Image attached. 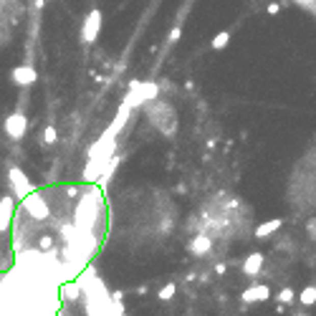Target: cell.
Returning <instances> with one entry per match:
<instances>
[{
    "mask_svg": "<svg viewBox=\"0 0 316 316\" xmlns=\"http://www.w3.org/2000/svg\"><path fill=\"white\" fill-rule=\"evenodd\" d=\"M172 296H175V283H167V286L157 294V299H160V301H170Z\"/></svg>",
    "mask_w": 316,
    "mask_h": 316,
    "instance_id": "11",
    "label": "cell"
},
{
    "mask_svg": "<svg viewBox=\"0 0 316 316\" xmlns=\"http://www.w3.org/2000/svg\"><path fill=\"white\" fill-rule=\"evenodd\" d=\"M41 248L43 251H51L54 248V238L51 235H41Z\"/></svg>",
    "mask_w": 316,
    "mask_h": 316,
    "instance_id": "12",
    "label": "cell"
},
{
    "mask_svg": "<svg viewBox=\"0 0 316 316\" xmlns=\"http://www.w3.org/2000/svg\"><path fill=\"white\" fill-rule=\"evenodd\" d=\"M190 251L195 253V255H202V253L210 251V238L207 235H197V238H192V243H190Z\"/></svg>",
    "mask_w": 316,
    "mask_h": 316,
    "instance_id": "8",
    "label": "cell"
},
{
    "mask_svg": "<svg viewBox=\"0 0 316 316\" xmlns=\"http://www.w3.org/2000/svg\"><path fill=\"white\" fill-rule=\"evenodd\" d=\"M134 294H137V296H144V294H147V286H137Z\"/></svg>",
    "mask_w": 316,
    "mask_h": 316,
    "instance_id": "15",
    "label": "cell"
},
{
    "mask_svg": "<svg viewBox=\"0 0 316 316\" xmlns=\"http://www.w3.org/2000/svg\"><path fill=\"white\" fill-rule=\"evenodd\" d=\"M10 185H13V190H15L18 200H23L25 195H31V192H33V185L25 180V175H23L18 167H10Z\"/></svg>",
    "mask_w": 316,
    "mask_h": 316,
    "instance_id": "6",
    "label": "cell"
},
{
    "mask_svg": "<svg viewBox=\"0 0 316 316\" xmlns=\"http://www.w3.org/2000/svg\"><path fill=\"white\" fill-rule=\"evenodd\" d=\"M36 78H38V73H36V68L33 66H15L13 71H10V81L13 84H18V86H31V84H36Z\"/></svg>",
    "mask_w": 316,
    "mask_h": 316,
    "instance_id": "5",
    "label": "cell"
},
{
    "mask_svg": "<svg viewBox=\"0 0 316 316\" xmlns=\"http://www.w3.org/2000/svg\"><path fill=\"white\" fill-rule=\"evenodd\" d=\"M3 129H5V134H8L10 139H23L25 131H28V117H25L20 109H15L10 117H5Z\"/></svg>",
    "mask_w": 316,
    "mask_h": 316,
    "instance_id": "3",
    "label": "cell"
},
{
    "mask_svg": "<svg viewBox=\"0 0 316 316\" xmlns=\"http://www.w3.org/2000/svg\"><path fill=\"white\" fill-rule=\"evenodd\" d=\"M180 36H182V28H172V33H170V41H180Z\"/></svg>",
    "mask_w": 316,
    "mask_h": 316,
    "instance_id": "13",
    "label": "cell"
},
{
    "mask_svg": "<svg viewBox=\"0 0 316 316\" xmlns=\"http://www.w3.org/2000/svg\"><path fill=\"white\" fill-rule=\"evenodd\" d=\"M20 210H23V213H28V215H31V218H36V220H48V218H51V207H48L46 197H41L36 190L20 200Z\"/></svg>",
    "mask_w": 316,
    "mask_h": 316,
    "instance_id": "2",
    "label": "cell"
},
{
    "mask_svg": "<svg viewBox=\"0 0 316 316\" xmlns=\"http://www.w3.org/2000/svg\"><path fill=\"white\" fill-rule=\"evenodd\" d=\"M13 218H15V205H13V197L5 195V197L0 200V233H5V230L10 228Z\"/></svg>",
    "mask_w": 316,
    "mask_h": 316,
    "instance_id": "7",
    "label": "cell"
},
{
    "mask_svg": "<svg viewBox=\"0 0 316 316\" xmlns=\"http://www.w3.org/2000/svg\"><path fill=\"white\" fill-rule=\"evenodd\" d=\"M0 15H3V13H0Z\"/></svg>",
    "mask_w": 316,
    "mask_h": 316,
    "instance_id": "16",
    "label": "cell"
},
{
    "mask_svg": "<svg viewBox=\"0 0 316 316\" xmlns=\"http://www.w3.org/2000/svg\"><path fill=\"white\" fill-rule=\"evenodd\" d=\"M59 139V131H56V126L48 124L46 129H43V144H54Z\"/></svg>",
    "mask_w": 316,
    "mask_h": 316,
    "instance_id": "10",
    "label": "cell"
},
{
    "mask_svg": "<svg viewBox=\"0 0 316 316\" xmlns=\"http://www.w3.org/2000/svg\"><path fill=\"white\" fill-rule=\"evenodd\" d=\"M101 10L99 8H94L86 18H84V23H81V41L84 43H94L96 41V36H99V31H101Z\"/></svg>",
    "mask_w": 316,
    "mask_h": 316,
    "instance_id": "4",
    "label": "cell"
},
{
    "mask_svg": "<svg viewBox=\"0 0 316 316\" xmlns=\"http://www.w3.org/2000/svg\"><path fill=\"white\" fill-rule=\"evenodd\" d=\"M157 96H160L157 84H152V81H131V86H129V91H126V96L122 101H126L131 109H137V107L149 104V101L157 99Z\"/></svg>",
    "mask_w": 316,
    "mask_h": 316,
    "instance_id": "1",
    "label": "cell"
},
{
    "mask_svg": "<svg viewBox=\"0 0 316 316\" xmlns=\"http://www.w3.org/2000/svg\"><path fill=\"white\" fill-rule=\"evenodd\" d=\"M228 43H230V33H228V31H220V33L213 36V48H215V51H223Z\"/></svg>",
    "mask_w": 316,
    "mask_h": 316,
    "instance_id": "9",
    "label": "cell"
},
{
    "mask_svg": "<svg viewBox=\"0 0 316 316\" xmlns=\"http://www.w3.org/2000/svg\"><path fill=\"white\" fill-rule=\"evenodd\" d=\"M278 10H281V5H278V3H271V5H268V13H271V15H276Z\"/></svg>",
    "mask_w": 316,
    "mask_h": 316,
    "instance_id": "14",
    "label": "cell"
}]
</instances>
